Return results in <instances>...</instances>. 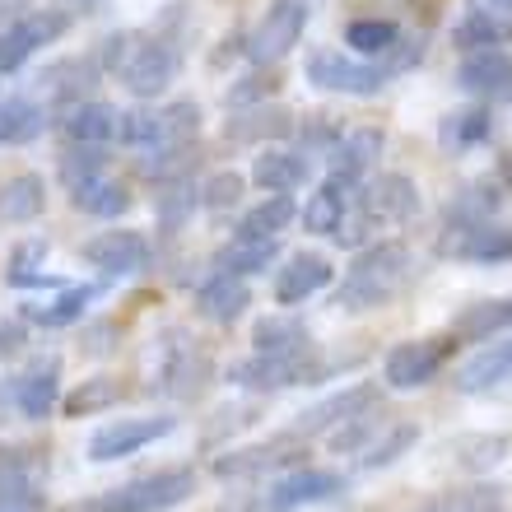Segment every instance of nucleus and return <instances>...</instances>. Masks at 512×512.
Listing matches in <instances>:
<instances>
[{
	"label": "nucleus",
	"instance_id": "nucleus-1",
	"mask_svg": "<svg viewBox=\"0 0 512 512\" xmlns=\"http://www.w3.org/2000/svg\"><path fill=\"white\" fill-rule=\"evenodd\" d=\"M410 247L405 243H373L354 256V266L345 270V280L336 289V308L340 312H373L387 308L391 298L405 289L410 280Z\"/></svg>",
	"mask_w": 512,
	"mask_h": 512
},
{
	"label": "nucleus",
	"instance_id": "nucleus-2",
	"mask_svg": "<svg viewBox=\"0 0 512 512\" xmlns=\"http://www.w3.org/2000/svg\"><path fill=\"white\" fill-rule=\"evenodd\" d=\"M331 378V359L317 354V345H303L294 354H252V359H238L229 364V382L233 387H247L256 396H270V391L284 387H303V382H322Z\"/></svg>",
	"mask_w": 512,
	"mask_h": 512
},
{
	"label": "nucleus",
	"instance_id": "nucleus-3",
	"mask_svg": "<svg viewBox=\"0 0 512 512\" xmlns=\"http://www.w3.org/2000/svg\"><path fill=\"white\" fill-rule=\"evenodd\" d=\"M191 494H196V471H154L108 489L103 499L84 503L75 512H168L177 503H187Z\"/></svg>",
	"mask_w": 512,
	"mask_h": 512
},
{
	"label": "nucleus",
	"instance_id": "nucleus-4",
	"mask_svg": "<svg viewBox=\"0 0 512 512\" xmlns=\"http://www.w3.org/2000/svg\"><path fill=\"white\" fill-rule=\"evenodd\" d=\"M317 0H270L266 14L256 19V28L247 33V56L256 66H275L298 47L303 28H308Z\"/></svg>",
	"mask_w": 512,
	"mask_h": 512
},
{
	"label": "nucleus",
	"instance_id": "nucleus-5",
	"mask_svg": "<svg viewBox=\"0 0 512 512\" xmlns=\"http://www.w3.org/2000/svg\"><path fill=\"white\" fill-rule=\"evenodd\" d=\"M215 378H219L215 359H210L201 345H191L182 331H168V340H163V364H159L163 396H173V401H201L205 391L215 387Z\"/></svg>",
	"mask_w": 512,
	"mask_h": 512
},
{
	"label": "nucleus",
	"instance_id": "nucleus-6",
	"mask_svg": "<svg viewBox=\"0 0 512 512\" xmlns=\"http://www.w3.org/2000/svg\"><path fill=\"white\" fill-rule=\"evenodd\" d=\"M452 350H457V340H452V336L401 340V345H396V350H387V359H382V382H387L391 391L429 387V382L447 368Z\"/></svg>",
	"mask_w": 512,
	"mask_h": 512
},
{
	"label": "nucleus",
	"instance_id": "nucleus-7",
	"mask_svg": "<svg viewBox=\"0 0 512 512\" xmlns=\"http://www.w3.org/2000/svg\"><path fill=\"white\" fill-rule=\"evenodd\" d=\"M308 80L326 94H350V98H373L382 84L391 80L382 61H359V56H345V52H322L308 56Z\"/></svg>",
	"mask_w": 512,
	"mask_h": 512
},
{
	"label": "nucleus",
	"instance_id": "nucleus-8",
	"mask_svg": "<svg viewBox=\"0 0 512 512\" xmlns=\"http://www.w3.org/2000/svg\"><path fill=\"white\" fill-rule=\"evenodd\" d=\"M438 256L471 261V266H499V261H512V224H503V219L447 224V233L438 238Z\"/></svg>",
	"mask_w": 512,
	"mask_h": 512
},
{
	"label": "nucleus",
	"instance_id": "nucleus-9",
	"mask_svg": "<svg viewBox=\"0 0 512 512\" xmlns=\"http://www.w3.org/2000/svg\"><path fill=\"white\" fill-rule=\"evenodd\" d=\"M177 429L173 415H149V419H117V424H103V429L89 438V461H122V457H135L145 452L149 443H159L168 433Z\"/></svg>",
	"mask_w": 512,
	"mask_h": 512
},
{
	"label": "nucleus",
	"instance_id": "nucleus-10",
	"mask_svg": "<svg viewBox=\"0 0 512 512\" xmlns=\"http://www.w3.org/2000/svg\"><path fill=\"white\" fill-rule=\"evenodd\" d=\"M373 405H382V391H378V382H350V387H340L336 396H326V401H317V405H308L303 415L294 419V438H317V433H331L336 424H345V419H354V415H364V410H373Z\"/></svg>",
	"mask_w": 512,
	"mask_h": 512
},
{
	"label": "nucleus",
	"instance_id": "nucleus-11",
	"mask_svg": "<svg viewBox=\"0 0 512 512\" xmlns=\"http://www.w3.org/2000/svg\"><path fill=\"white\" fill-rule=\"evenodd\" d=\"M303 461V447H298L294 433H280L261 447H238V452H219L210 461V475L215 480H252V475L280 471V466H298Z\"/></svg>",
	"mask_w": 512,
	"mask_h": 512
},
{
	"label": "nucleus",
	"instance_id": "nucleus-12",
	"mask_svg": "<svg viewBox=\"0 0 512 512\" xmlns=\"http://www.w3.org/2000/svg\"><path fill=\"white\" fill-rule=\"evenodd\" d=\"M177 70H182L177 47L154 38V42H135L131 47V56H126V66H122V80L135 98H159L177 80Z\"/></svg>",
	"mask_w": 512,
	"mask_h": 512
},
{
	"label": "nucleus",
	"instance_id": "nucleus-13",
	"mask_svg": "<svg viewBox=\"0 0 512 512\" xmlns=\"http://www.w3.org/2000/svg\"><path fill=\"white\" fill-rule=\"evenodd\" d=\"M340 489H345V480H340L336 471L298 466V471L280 475V480L266 489L261 512H298V508H312V503H331V499H340Z\"/></svg>",
	"mask_w": 512,
	"mask_h": 512
},
{
	"label": "nucleus",
	"instance_id": "nucleus-14",
	"mask_svg": "<svg viewBox=\"0 0 512 512\" xmlns=\"http://www.w3.org/2000/svg\"><path fill=\"white\" fill-rule=\"evenodd\" d=\"M359 210H364L373 224H405V219H415L419 215L415 177L378 173L373 182H364V187H359Z\"/></svg>",
	"mask_w": 512,
	"mask_h": 512
},
{
	"label": "nucleus",
	"instance_id": "nucleus-15",
	"mask_svg": "<svg viewBox=\"0 0 512 512\" xmlns=\"http://www.w3.org/2000/svg\"><path fill=\"white\" fill-rule=\"evenodd\" d=\"M457 89L480 98V103H508L512 98V56L503 52V47L466 52L457 66Z\"/></svg>",
	"mask_w": 512,
	"mask_h": 512
},
{
	"label": "nucleus",
	"instance_id": "nucleus-16",
	"mask_svg": "<svg viewBox=\"0 0 512 512\" xmlns=\"http://www.w3.org/2000/svg\"><path fill=\"white\" fill-rule=\"evenodd\" d=\"M84 261L98 266L103 275L126 280V275H140V270L149 266V243L131 229H108V233H98V238L84 243Z\"/></svg>",
	"mask_w": 512,
	"mask_h": 512
},
{
	"label": "nucleus",
	"instance_id": "nucleus-17",
	"mask_svg": "<svg viewBox=\"0 0 512 512\" xmlns=\"http://www.w3.org/2000/svg\"><path fill=\"white\" fill-rule=\"evenodd\" d=\"M508 378H512V336H494L452 373V387L461 396H480V391L503 387Z\"/></svg>",
	"mask_w": 512,
	"mask_h": 512
},
{
	"label": "nucleus",
	"instance_id": "nucleus-18",
	"mask_svg": "<svg viewBox=\"0 0 512 512\" xmlns=\"http://www.w3.org/2000/svg\"><path fill=\"white\" fill-rule=\"evenodd\" d=\"M382 140H387V135H382L378 126H359V131H350L345 140H336V145L326 149V154H331V177L359 191L364 173L373 168V163H378Z\"/></svg>",
	"mask_w": 512,
	"mask_h": 512
},
{
	"label": "nucleus",
	"instance_id": "nucleus-19",
	"mask_svg": "<svg viewBox=\"0 0 512 512\" xmlns=\"http://www.w3.org/2000/svg\"><path fill=\"white\" fill-rule=\"evenodd\" d=\"M10 396H14V410L24 419H47L56 410V401H61V364H56V359L33 364L28 373L14 378Z\"/></svg>",
	"mask_w": 512,
	"mask_h": 512
},
{
	"label": "nucleus",
	"instance_id": "nucleus-20",
	"mask_svg": "<svg viewBox=\"0 0 512 512\" xmlns=\"http://www.w3.org/2000/svg\"><path fill=\"white\" fill-rule=\"evenodd\" d=\"M247 303H252V289H247L243 275L215 270V280H205L201 289H196V312L215 326H233L247 312Z\"/></svg>",
	"mask_w": 512,
	"mask_h": 512
},
{
	"label": "nucleus",
	"instance_id": "nucleus-21",
	"mask_svg": "<svg viewBox=\"0 0 512 512\" xmlns=\"http://www.w3.org/2000/svg\"><path fill=\"white\" fill-rule=\"evenodd\" d=\"M326 284H331V261H326L322 252H298L294 261L280 266V275H275V303L294 308L303 298L322 294Z\"/></svg>",
	"mask_w": 512,
	"mask_h": 512
},
{
	"label": "nucleus",
	"instance_id": "nucleus-22",
	"mask_svg": "<svg viewBox=\"0 0 512 512\" xmlns=\"http://www.w3.org/2000/svg\"><path fill=\"white\" fill-rule=\"evenodd\" d=\"M447 452H452V461H457L466 475H489L494 466H503V461H508L512 438H508V433H485V429H480V433H457Z\"/></svg>",
	"mask_w": 512,
	"mask_h": 512
},
{
	"label": "nucleus",
	"instance_id": "nucleus-23",
	"mask_svg": "<svg viewBox=\"0 0 512 512\" xmlns=\"http://www.w3.org/2000/svg\"><path fill=\"white\" fill-rule=\"evenodd\" d=\"M70 205L75 210H84V215L94 219H117L131 210V191H126V182H117V177H84V182H75L70 187Z\"/></svg>",
	"mask_w": 512,
	"mask_h": 512
},
{
	"label": "nucleus",
	"instance_id": "nucleus-24",
	"mask_svg": "<svg viewBox=\"0 0 512 512\" xmlns=\"http://www.w3.org/2000/svg\"><path fill=\"white\" fill-rule=\"evenodd\" d=\"M508 326H512V298H480V303H471V308H461L452 317V336L485 345V340L503 336Z\"/></svg>",
	"mask_w": 512,
	"mask_h": 512
},
{
	"label": "nucleus",
	"instance_id": "nucleus-25",
	"mask_svg": "<svg viewBox=\"0 0 512 512\" xmlns=\"http://www.w3.org/2000/svg\"><path fill=\"white\" fill-rule=\"evenodd\" d=\"M294 131V117L280 108V103H256V108L247 112H233L229 126H224V135L229 140H238V145H256V140H284V135Z\"/></svg>",
	"mask_w": 512,
	"mask_h": 512
},
{
	"label": "nucleus",
	"instance_id": "nucleus-26",
	"mask_svg": "<svg viewBox=\"0 0 512 512\" xmlns=\"http://www.w3.org/2000/svg\"><path fill=\"white\" fill-rule=\"evenodd\" d=\"M61 126H66L70 145H108V140H117L122 112L108 108V103H70Z\"/></svg>",
	"mask_w": 512,
	"mask_h": 512
},
{
	"label": "nucleus",
	"instance_id": "nucleus-27",
	"mask_svg": "<svg viewBox=\"0 0 512 512\" xmlns=\"http://www.w3.org/2000/svg\"><path fill=\"white\" fill-rule=\"evenodd\" d=\"M508 38H512V24L499 10H485V5L466 10V19L452 28V47H461V52H489V47H499Z\"/></svg>",
	"mask_w": 512,
	"mask_h": 512
},
{
	"label": "nucleus",
	"instance_id": "nucleus-28",
	"mask_svg": "<svg viewBox=\"0 0 512 512\" xmlns=\"http://www.w3.org/2000/svg\"><path fill=\"white\" fill-rule=\"evenodd\" d=\"M489 131H494L489 103L485 108H457V112H447L443 122H438V145H443L447 154H461V149L485 145Z\"/></svg>",
	"mask_w": 512,
	"mask_h": 512
},
{
	"label": "nucleus",
	"instance_id": "nucleus-29",
	"mask_svg": "<svg viewBox=\"0 0 512 512\" xmlns=\"http://www.w3.org/2000/svg\"><path fill=\"white\" fill-rule=\"evenodd\" d=\"M47 210V182L38 173H19L0 187V219L5 224H28Z\"/></svg>",
	"mask_w": 512,
	"mask_h": 512
},
{
	"label": "nucleus",
	"instance_id": "nucleus-30",
	"mask_svg": "<svg viewBox=\"0 0 512 512\" xmlns=\"http://www.w3.org/2000/svg\"><path fill=\"white\" fill-rule=\"evenodd\" d=\"M252 182L261 191H294L308 182V159H303V154H289V149H266V154H256V163H252Z\"/></svg>",
	"mask_w": 512,
	"mask_h": 512
},
{
	"label": "nucleus",
	"instance_id": "nucleus-31",
	"mask_svg": "<svg viewBox=\"0 0 512 512\" xmlns=\"http://www.w3.org/2000/svg\"><path fill=\"white\" fill-rule=\"evenodd\" d=\"M350 196H354V187H345V182H336V177H326L322 191H312L308 205H303V229L308 233H336L340 219H345V210H350Z\"/></svg>",
	"mask_w": 512,
	"mask_h": 512
},
{
	"label": "nucleus",
	"instance_id": "nucleus-32",
	"mask_svg": "<svg viewBox=\"0 0 512 512\" xmlns=\"http://www.w3.org/2000/svg\"><path fill=\"white\" fill-rule=\"evenodd\" d=\"M294 201H289V191H270L261 205H252L243 219H238V233L233 238H280L289 224H294Z\"/></svg>",
	"mask_w": 512,
	"mask_h": 512
},
{
	"label": "nucleus",
	"instance_id": "nucleus-33",
	"mask_svg": "<svg viewBox=\"0 0 512 512\" xmlns=\"http://www.w3.org/2000/svg\"><path fill=\"white\" fill-rule=\"evenodd\" d=\"M280 256V238H233L224 252L215 256V266L224 275H261Z\"/></svg>",
	"mask_w": 512,
	"mask_h": 512
},
{
	"label": "nucleus",
	"instance_id": "nucleus-34",
	"mask_svg": "<svg viewBox=\"0 0 512 512\" xmlns=\"http://www.w3.org/2000/svg\"><path fill=\"white\" fill-rule=\"evenodd\" d=\"M415 443H419V424H405V419L401 424H387V433L373 438V443L359 452V471H387L405 452H415Z\"/></svg>",
	"mask_w": 512,
	"mask_h": 512
},
{
	"label": "nucleus",
	"instance_id": "nucleus-35",
	"mask_svg": "<svg viewBox=\"0 0 512 512\" xmlns=\"http://www.w3.org/2000/svg\"><path fill=\"white\" fill-rule=\"evenodd\" d=\"M98 289L94 284H80V289H61L56 298H47V303H24V317L38 326H70L80 322L84 308H89V298H94Z\"/></svg>",
	"mask_w": 512,
	"mask_h": 512
},
{
	"label": "nucleus",
	"instance_id": "nucleus-36",
	"mask_svg": "<svg viewBox=\"0 0 512 512\" xmlns=\"http://www.w3.org/2000/svg\"><path fill=\"white\" fill-rule=\"evenodd\" d=\"M508 508V489L503 485H471V489H447L419 512H503Z\"/></svg>",
	"mask_w": 512,
	"mask_h": 512
},
{
	"label": "nucleus",
	"instance_id": "nucleus-37",
	"mask_svg": "<svg viewBox=\"0 0 512 512\" xmlns=\"http://www.w3.org/2000/svg\"><path fill=\"white\" fill-rule=\"evenodd\" d=\"M42 126H47V112H42L33 98H5V103H0V140H5V145L38 140Z\"/></svg>",
	"mask_w": 512,
	"mask_h": 512
},
{
	"label": "nucleus",
	"instance_id": "nucleus-38",
	"mask_svg": "<svg viewBox=\"0 0 512 512\" xmlns=\"http://www.w3.org/2000/svg\"><path fill=\"white\" fill-rule=\"evenodd\" d=\"M252 345H256V354H294L303 345H312V336H308V326L294 322V317H261L252 331Z\"/></svg>",
	"mask_w": 512,
	"mask_h": 512
},
{
	"label": "nucleus",
	"instance_id": "nucleus-39",
	"mask_svg": "<svg viewBox=\"0 0 512 512\" xmlns=\"http://www.w3.org/2000/svg\"><path fill=\"white\" fill-rule=\"evenodd\" d=\"M117 401H122V382H117V378H84L80 387L66 396V415L70 419L103 415V410H112Z\"/></svg>",
	"mask_w": 512,
	"mask_h": 512
},
{
	"label": "nucleus",
	"instance_id": "nucleus-40",
	"mask_svg": "<svg viewBox=\"0 0 512 512\" xmlns=\"http://www.w3.org/2000/svg\"><path fill=\"white\" fill-rule=\"evenodd\" d=\"M503 205V191L494 182H475L447 205V224H475V219H494Z\"/></svg>",
	"mask_w": 512,
	"mask_h": 512
},
{
	"label": "nucleus",
	"instance_id": "nucleus-41",
	"mask_svg": "<svg viewBox=\"0 0 512 512\" xmlns=\"http://www.w3.org/2000/svg\"><path fill=\"white\" fill-rule=\"evenodd\" d=\"M42 89L61 103H75L84 89H94V61H56L47 75H42Z\"/></svg>",
	"mask_w": 512,
	"mask_h": 512
},
{
	"label": "nucleus",
	"instance_id": "nucleus-42",
	"mask_svg": "<svg viewBox=\"0 0 512 512\" xmlns=\"http://www.w3.org/2000/svg\"><path fill=\"white\" fill-rule=\"evenodd\" d=\"M201 131V108L196 103H173L159 112V149H187Z\"/></svg>",
	"mask_w": 512,
	"mask_h": 512
},
{
	"label": "nucleus",
	"instance_id": "nucleus-43",
	"mask_svg": "<svg viewBox=\"0 0 512 512\" xmlns=\"http://www.w3.org/2000/svg\"><path fill=\"white\" fill-rule=\"evenodd\" d=\"M396 38H401V28L391 24V19H354V24L345 28V42H350V52H359V56L391 52Z\"/></svg>",
	"mask_w": 512,
	"mask_h": 512
},
{
	"label": "nucleus",
	"instance_id": "nucleus-44",
	"mask_svg": "<svg viewBox=\"0 0 512 512\" xmlns=\"http://www.w3.org/2000/svg\"><path fill=\"white\" fill-rule=\"evenodd\" d=\"M382 415H387V410H382V405H373V410H364V415H354V419H345V424H336V429H331V447H336V452H364V447L378 438L382 424H387Z\"/></svg>",
	"mask_w": 512,
	"mask_h": 512
},
{
	"label": "nucleus",
	"instance_id": "nucleus-45",
	"mask_svg": "<svg viewBox=\"0 0 512 512\" xmlns=\"http://www.w3.org/2000/svg\"><path fill=\"white\" fill-rule=\"evenodd\" d=\"M42 508H47L42 480H28V475H0V512H42Z\"/></svg>",
	"mask_w": 512,
	"mask_h": 512
},
{
	"label": "nucleus",
	"instance_id": "nucleus-46",
	"mask_svg": "<svg viewBox=\"0 0 512 512\" xmlns=\"http://www.w3.org/2000/svg\"><path fill=\"white\" fill-rule=\"evenodd\" d=\"M256 419H261V405H256V401L224 405V410H219V415L205 424V438H201V443H205V447H219L224 438H233L238 429H252Z\"/></svg>",
	"mask_w": 512,
	"mask_h": 512
},
{
	"label": "nucleus",
	"instance_id": "nucleus-47",
	"mask_svg": "<svg viewBox=\"0 0 512 512\" xmlns=\"http://www.w3.org/2000/svg\"><path fill=\"white\" fill-rule=\"evenodd\" d=\"M0 475H28V480H42L47 475V452L28 443H10L0 447Z\"/></svg>",
	"mask_w": 512,
	"mask_h": 512
},
{
	"label": "nucleus",
	"instance_id": "nucleus-48",
	"mask_svg": "<svg viewBox=\"0 0 512 512\" xmlns=\"http://www.w3.org/2000/svg\"><path fill=\"white\" fill-rule=\"evenodd\" d=\"M238 201H243V173H215L201 187V205L210 215H224V210H233Z\"/></svg>",
	"mask_w": 512,
	"mask_h": 512
},
{
	"label": "nucleus",
	"instance_id": "nucleus-49",
	"mask_svg": "<svg viewBox=\"0 0 512 512\" xmlns=\"http://www.w3.org/2000/svg\"><path fill=\"white\" fill-rule=\"evenodd\" d=\"M117 140H126L131 149H159V112H122Z\"/></svg>",
	"mask_w": 512,
	"mask_h": 512
},
{
	"label": "nucleus",
	"instance_id": "nucleus-50",
	"mask_svg": "<svg viewBox=\"0 0 512 512\" xmlns=\"http://www.w3.org/2000/svg\"><path fill=\"white\" fill-rule=\"evenodd\" d=\"M33 52H38V47H33V38H28V28L19 24V19H14L10 28H0V70H19Z\"/></svg>",
	"mask_w": 512,
	"mask_h": 512
},
{
	"label": "nucleus",
	"instance_id": "nucleus-51",
	"mask_svg": "<svg viewBox=\"0 0 512 512\" xmlns=\"http://www.w3.org/2000/svg\"><path fill=\"white\" fill-rule=\"evenodd\" d=\"M191 201H196V196H191V187H182V182H168V187L159 191V219H163V229L173 233L177 224L191 215Z\"/></svg>",
	"mask_w": 512,
	"mask_h": 512
},
{
	"label": "nucleus",
	"instance_id": "nucleus-52",
	"mask_svg": "<svg viewBox=\"0 0 512 512\" xmlns=\"http://www.w3.org/2000/svg\"><path fill=\"white\" fill-rule=\"evenodd\" d=\"M19 24L28 28V38H33V47H47V42H56L61 33L70 28V19L61 10H38V14H24Z\"/></svg>",
	"mask_w": 512,
	"mask_h": 512
},
{
	"label": "nucleus",
	"instance_id": "nucleus-53",
	"mask_svg": "<svg viewBox=\"0 0 512 512\" xmlns=\"http://www.w3.org/2000/svg\"><path fill=\"white\" fill-rule=\"evenodd\" d=\"M103 145H80V149H70L66 159H61V177H66L70 187L75 182H84V177H94L103 173V154H98Z\"/></svg>",
	"mask_w": 512,
	"mask_h": 512
},
{
	"label": "nucleus",
	"instance_id": "nucleus-54",
	"mask_svg": "<svg viewBox=\"0 0 512 512\" xmlns=\"http://www.w3.org/2000/svg\"><path fill=\"white\" fill-rule=\"evenodd\" d=\"M270 89H275V80L256 70V75H247L243 84H233V89H229V103H233V108H238V103H252V98H266Z\"/></svg>",
	"mask_w": 512,
	"mask_h": 512
},
{
	"label": "nucleus",
	"instance_id": "nucleus-55",
	"mask_svg": "<svg viewBox=\"0 0 512 512\" xmlns=\"http://www.w3.org/2000/svg\"><path fill=\"white\" fill-rule=\"evenodd\" d=\"M131 47H135L131 33H112V38L103 42V66H108V70H122L126 56H131Z\"/></svg>",
	"mask_w": 512,
	"mask_h": 512
},
{
	"label": "nucleus",
	"instance_id": "nucleus-56",
	"mask_svg": "<svg viewBox=\"0 0 512 512\" xmlns=\"http://www.w3.org/2000/svg\"><path fill=\"white\" fill-rule=\"evenodd\" d=\"M42 261H47V243H42V238L14 247V270H38Z\"/></svg>",
	"mask_w": 512,
	"mask_h": 512
},
{
	"label": "nucleus",
	"instance_id": "nucleus-57",
	"mask_svg": "<svg viewBox=\"0 0 512 512\" xmlns=\"http://www.w3.org/2000/svg\"><path fill=\"white\" fill-rule=\"evenodd\" d=\"M24 340H28L24 322H0V359L19 354V350H24Z\"/></svg>",
	"mask_w": 512,
	"mask_h": 512
},
{
	"label": "nucleus",
	"instance_id": "nucleus-58",
	"mask_svg": "<svg viewBox=\"0 0 512 512\" xmlns=\"http://www.w3.org/2000/svg\"><path fill=\"white\" fill-rule=\"evenodd\" d=\"M112 331H117V326L112 322H103V326H94V331H89V345H84V354H112L117 350V340H112Z\"/></svg>",
	"mask_w": 512,
	"mask_h": 512
},
{
	"label": "nucleus",
	"instance_id": "nucleus-59",
	"mask_svg": "<svg viewBox=\"0 0 512 512\" xmlns=\"http://www.w3.org/2000/svg\"><path fill=\"white\" fill-rule=\"evenodd\" d=\"M494 5H503V10H512V0H494Z\"/></svg>",
	"mask_w": 512,
	"mask_h": 512
},
{
	"label": "nucleus",
	"instance_id": "nucleus-60",
	"mask_svg": "<svg viewBox=\"0 0 512 512\" xmlns=\"http://www.w3.org/2000/svg\"><path fill=\"white\" fill-rule=\"evenodd\" d=\"M80 5H84V0H80Z\"/></svg>",
	"mask_w": 512,
	"mask_h": 512
}]
</instances>
